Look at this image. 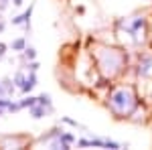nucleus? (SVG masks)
<instances>
[{
    "instance_id": "nucleus-1",
    "label": "nucleus",
    "mask_w": 152,
    "mask_h": 150,
    "mask_svg": "<svg viewBox=\"0 0 152 150\" xmlns=\"http://www.w3.org/2000/svg\"><path fill=\"white\" fill-rule=\"evenodd\" d=\"M136 105H138V97H136L134 87L130 85L114 87L107 97V108L116 118H130L132 112L136 110Z\"/></svg>"
},
{
    "instance_id": "nucleus-2",
    "label": "nucleus",
    "mask_w": 152,
    "mask_h": 150,
    "mask_svg": "<svg viewBox=\"0 0 152 150\" xmlns=\"http://www.w3.org/2000/svg\"><path fill=\"white\" fill-rule=\"evenodd\" d=\"M97 65L105 77H116L118 73H122L126 65V55L118 49H104L97 55Z\"/></svg>"
},
{
    "instance_id": "nucleus-3",
    "label": "nucleus",
    "mask_w": 152,
    "mask_h": 150,
    "mask_svg": "<svg viewBox=\"0 0 152 150\" xmlns=\"http://www.w3.org/2000/svg\"><path fill=\"white\" fill-rule=\"evenodd\" d=\"M150 71H152V55H142L140 65H138V75L146 77V75H150Z\"/></svg>"
},
{
    "instance_id": "nucleus-4",
    "label": "nucleus",
    "mask_w": 152,
    "mask_h": 150,
    "mask_svg": "<svg viewBox=\"0 0 152 150\" xmlns=\"http://www.w3.org/2000/svg\"><path fill=\"white\" fill-rule=\"evenodd\" d=\"M24 140H26L24 136H4V138H0V144H2V148H8V144L16 146V148H23Z\"/></svg>"
},
{
    "instance_id": "nucleus-5",
    "label": "nucleus",
    "mask_w": 152,
    "mask_h": 150,
    "mask_svg": "<svg viewBox=\"0 0 152 150\" xmlns=\"http://www.w3.org/2000/svg\"><path fill=\"white\" fill-rule=\"evenodd\" d=\"M33 8H35V4H31L23 14H18L16 18H12V24L16 26V24H26V29L31 26V14H33Z\"/></svg>"
},
{
    "instance_id": "nucleus-6",
    "label": "nucleus",
    "mask_w": 152,
    "mask_h": 150,
    "mask_svg": "<svg viewBox=\"0 0 152 150\" xmlns=\"http://www.w3.org/2000/svg\"><path fill=\"white\" fill-rule=\"evenodd\" d=\"M35 85H37V75H35V71H31V75H28V77H26V81L23 83L20 91H23V93H28L33 87H35Z\"/></svg>"
},
{
    "instance_id": "nucleus-7",
    "label": "nucleus",
    "mask_w": 152,
    "mask_h": 150,
    "mask_svg": "<svg viewBox=\"0 0 152 150\" xmlns=\"http://www.w3.org/2000/svg\"><path fill=\"white\" fill-rule=\"evenodd\" d=\"M47 114H51L45 105H41V104H37V105H33L31 108V116L35 118V120H39V118H43V116H47Z\"/></svg>"
},
{
    "instance_id": "nucleus-8",
    "label": "nucleus",
    "mask_w": 152,
    "mask_h": 150,
    "mask_svg": "<svg viewBox=\"0 0 152 150\" xmlns=\"http://www.w3.org/2000/svg\"><path fill=\"white\" fill-rule=\"evenodd\" d=\"M39 104L45 105L49 112L53 114V102H51V95H49V93H43V95H39Z\"/></svg>"
},
{
    "instance_id": "nucleus-9",
    "label": "nucleus",
    "mask_w": 152,
    "mask_h": 150,
    "mask_svg": "<svg viewBox=\"0 0 152 150\" xmlns=\"http://www.w3.org/2000/svg\"><path fill=\"white\" fill-rule=\"evenodd\" d=\"M39 104V97H33V95H28V97H24L23 102H20V108H33V105Z\"/></svg>"
},
{
    "instance_id": "nucleus-10",
    "label": "nucleus",
    "mask_w": 152,
    "mask_h": 150,
    "mask_svg": "<svg viewBox=\"0 0 152 150\" xmlns=\"http://www.w3.org/2000/svg\"><path fill=\"white\" fill-rule=\"evenodd\" d=\"M12 49H14V51H24V49H26V41H24V39H14V41H12Z\"/></svg>"
},
{
    "instance_id": "nucleus-11",
    "label": "nucleus",
    "mask_w": 152,
    "mask_h": 150,
    "mask_svg": "<svg viewBox=\"0 0 152 150\" xmlns=\"http://www.w3.org/2000/svg\"><path fill=\"white\" fill-rule=\"evenodd\" d=\"M104 148L120 150V148H124V144H120V142H116V140H110V138H105V146H104Z\"/></svg>"
},
{
    "instance_id": "nucleus-12",
    "label": "nucleus",
    "mask_w": 152,
    "mask_h": 150,
    "mask_svg": "<svg viewBox=\"0 0 152 150\" xmlns=\"http://www.w3.org/2000/svg\"><path fill=\"white\" fill-rule=\"evenodd\" d=\"M61 122H65V124H69V126H73V128H79V130H87V128L83 126V124L75 122V120H71V118H61Z\"/></svg>"
},
{
    "instance_id": "nucleus-13",
    "label": "nucleus",
    "mask_w": 152,
    "mask_h": 150,
    "mask_svg": "<svg viewBox=\"0 0 152 150\" xmlns=\"http://www.w3.org/2000/svg\"><path fill=\"white\" fill-rule=\"evenodd\" d=\"M12 81H14V85H16V87H23V83L26 81V77H24L23 73H16V75H14V79H12Z\"/></svg>"
},
{
    "instance_id": "nucleus-14",
    "label": "nucleus",
    "mask_w": 152,
    "mask_h": 150,
    "mask_svg": "<svg viewBox=\"0 0 152 150\" xmlns=\"http://www.w3.org/2000/svg\"><path fill=\"white\" fill-rule=\"evenodd\" d=\"M24 57H26V59H31V61H35V57H37V51L33 49V47L24 49Z\"/></svg>"
},
{
    "instance_id": "nucleus-15",
    "label": "nucleus",
    "mask_w": 152,
    "mask_h": 150,
    "mask_svg": "<svg viewBox=\"0 0 152 150\" xmlns=\"http://www.w3.org/2000/svg\"><path fill=\"white\" fill-rule=\"evenodd\" d=\"M8 2H10V0H0V12H2V10H6Z\"/></svg>"
},
{
    "instance_id": "nucleus-16",
    "label": "nucleus",
    "mask_w": 152,
    "mask_h": 150,
    "mask_svg": "<svg viewBox=\"0 0 152 150\" xmlns=\"http://www.w3.org/2000/svg\"><path fill=\"white\" fill-rule=\"evenodd\" d=\"M28 69H31V71H37V69H39V63H37V61H31V65H28Z\"/></svg>"
},
{
    "instance_id": "nucleus-17",
    "label": "nucleus",
    "mask_w": 152,
    "mask_h": 150,
    "mask_svg": "<svg viewBox=\"0 0 152 150\" xmlns=\"http://www.w3.org/2000/svg\"><path fill=\"white\" fill-rule=\"evenodd\" d=\"M4 53H6V45H4V43H0V59L4 57Z\"/></svg>"
},
{
    "instance_id": "nucleus-18",
    "label": "nucleus",
    "mask_w": 152,
    "mask_h": 150,
    "mask_svg": "<svg viewBox=\"0 0 152 150\" xmlns=\"http://www.w3.org/2000/svg\"><path fill=\"white\" fill-rule=\"evenodd\" d=\"M23 2H24V0H12V4H14V6H20Z\"/></svg>"
},
{
    "instance_id": "nucleus-19",
    "label": "nucleus",
    "mask_w": 152,
    "mask_h": 150,
    "mask_svg": "<svg viewBox=\"0 0 152 150\" xmlns=\"http://www.w3.org/2000/svg\"><path fill=\"white\" fill-rule=\"evenodd\" d=\"M0 116H4V108H0Z\"/></svg>"
}]
</instances>
